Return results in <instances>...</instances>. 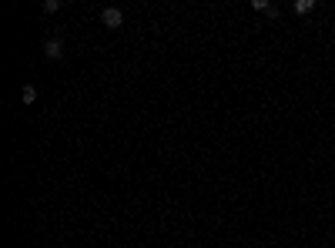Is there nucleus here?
<instances>
[{"label": "nucleus", "mask_w": 335, "mask_h": 248, "mask_svg": "<svg viewBox=\"0 0 335 248\" xmlns=\"http://www.w3.org/2000/svg\"><path fill=\"white\" fill-rule=\"evenodd\" d=\"M315 10V0H295V14H312Z\"/></svg>", "instance_id": "obj_4"}, {"label": "nucleus", "mask_w": 335, "mask_h": 248, "mask_svg": "<svg viewBox=\"0 0 335 248\" xmlns=\"http://www.w3.org/2000/svg\"><path fill=\"white\" fill-rule=\"evenodd\" d=\"M44 54H47V60L64 57V40H60V37H50V40H44Z\"/></svg>", "instance_id": "obj_2"}, {"label": "nucleus", "mask_w": 335, "mask_h": 248, "mask_svg": "<svg viewBox=\"0 0 335 248\" xmlns=\"http://www.w3.org/2000/svg\"><path fill=\"white\" fill-rule=\"evenodd\" d=\"M44 14H54V10H60V0H44V7H40Z\"/></svg>", "instance_id": "obj_5"}, {"label": "nucleus", "mask_w": 335, "mask_h": 248, "mask_svg": "<svg viewBox=\"0 0 335 248\" xmlns=\"http://www.w3.org/2000/svg\"><path fill=\"white\" fill-rule=\"evenodd\" d=\"M20 101L24 104H34V101H37V88H34V84H24V88H20Z\"/></svg>", "instance_id": "obj_3"}, {"label": "nucleus", "mask_w": 335, "mask_h": 248, "mask_svg": "<svg viewBox=\"0 0 335 248\" xmlns=\"http://www.w3.org/2000/svg\"><path fill=\"white\" fill-rule=\"evenodd\" d=\"M252 7H255V10H272V4H268V0H252Z\"/></svg>", "instance_id": "obj_6"}, {"label": "nucleus", "mask_w": 335, "mask_h": 248, "mask_svg": "<svg viewBox=\"0 0 335 248\" xmlns=\"http://www.w3.org/2000/svg\"><path fill=\"white\" fill-rule=\"evenodd\" d=\"M100 24H104V27H121L124 24V14L118 10V7H104V10H100Z\"/></svg>", "instance_id": "obj_1"}]
</instances>
